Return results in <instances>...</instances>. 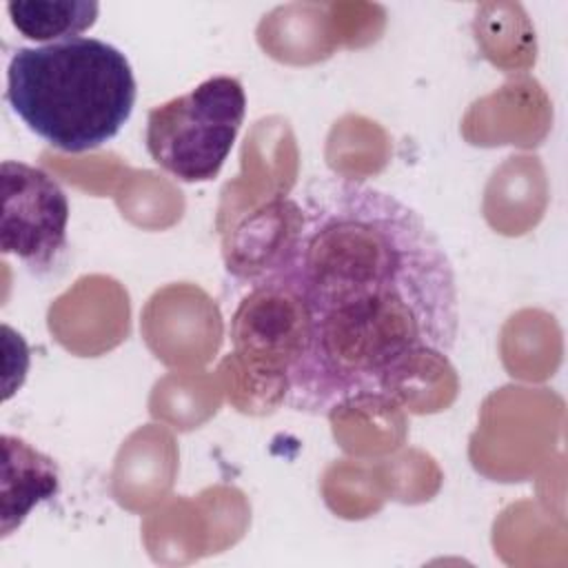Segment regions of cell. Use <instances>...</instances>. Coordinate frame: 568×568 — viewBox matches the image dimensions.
<instances>
[{"instance_id": "6da1fadb", "label": "cell", "mask_w": 568, "mask_h": 568, "mask_svg": "<svg viewBox=\"0 0 568 568\" xmlns=\"http://www.w3.org/2000/svg\"><path fill=\"white\" fill-rule=\"evenodd\" d=\"M288 233L233 317L235 348L268 355L295 410L390 397L457 339L453 262L395 195L320 178L288 202Z\"/></svg>"}, {"instance_id": "7a4b0ae2", "label": "cell", "mask_w": 568, "mask_h": 568, "mask_svg": "<svg viewBox=\"0 0 568 568\" xmlns=\"http://www.w3.org/2000/svg\"><path fill=\"white\" fill-rule=\"evenodd\" d=\"M135 93L129 58L98 38L18 47L7 67L11 111L40 140L67 153L113 140L131 118Z\"/></svg>"}, {"instance_id": "3957f363", "label": "cell", "mask_w": 568, "mask_h": 568, "mask_svg": "<svg viewBox=\"0 0 568 568\" xmlns=\"http://www.w3.org/2000/svg\"><path fill=\"white\" fill-rule=\"evenodd\" d=\"M246 115L237 78L213 75L146 115L151 160L180 182H209L226 162Z\"/></svg>"}, {"instance_id": "277c9868", "label": "cell", "mask_w": 568, "mask_h": 568, "mask_svg": "<svg viewBox=\"0 0 568 568\" xmlns=\"http://www.w3.org/2000/svg\"><path fill=\"white\" fill-rule=\"evenodd\" d=\"M69 200L42 169L2 162L0 248L33 273H49L67 253Z\"/></svg>"}, {"instance_id": "5b68a950", "label": "cell", "mask_w": 568, "mask_h": 568, "mask_svg": "<svg viewBox=\"0 0 568 568\" xmlns=\"http://www.w3.org/2000/svg\"><path fill=\"white\" fill-rule=\"evenodd\" d=\"M60 490V473L51 457L20 437L2 435V537H9L27 515Z\"/></svg>"}, {"instance_id": "8992f818", "label": "cell", "mask_w": 568, "mask_h": 568, "mask_svg": "<svg viewBox=\"0 0 568 568\" xmlns=\"http://www.w3.org/2000/svg\"><path fill=\"white\" fill-rule=\"evenodd\" d=\"M7 11L24 38L49 44L93 27L100 4L89 0H13Z\"/></svg>"}]
</instances>
